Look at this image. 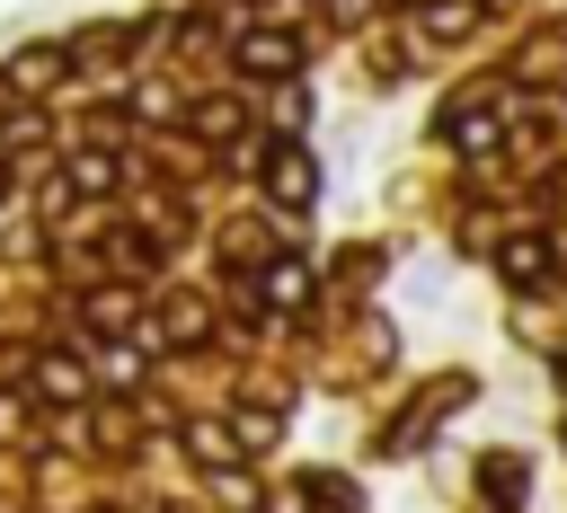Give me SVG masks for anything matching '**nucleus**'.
<instances>
[{
    "label": "nucleus",
    "instance_id": "f257e3e1",
    "mask_svg": "<svg viewBox=\"0 0 567 513\" xmlns=\"http://www.w3.org/2000/svg\"><path fill=\"white\" fill-rule=\"evenodd\" d=\"M239 62H248V71H284V62H292V35H248Z\"/></svg>",
    "mask_w": 567,
    "mask_h": 513
},
{
    "label": "nucleus",
    "instance_id": "f03ea898",
    "mask_svg": "<svg viewBox=\"0 0 567 513\" xmlns=\"http://www.w3.org/2000/svg\"><path fill=\"white\" fill-rule=\"evenodd\" d=\"M275 195H284V203H310V168H301V150H275Z\"/></svg>",
    "mask_w": 567,
    "mask_h": 513
},
{
    "label": "nucleus",
    "instance_id": "7ed1b4c3",
    "mask_svg": "<svg viewBox=\"0 0 567 513\" xmlns=\"http://www.w3.org/2000/svg\"><path fill=\"white\" fill-rule=\"evenodd\" d=\"M540 265H549V256H540V239H514V248H505V274H514V283H532Z\"/></svg>",
    "mask_w": 567,
    "mask_h": 513
}]
</instances>
